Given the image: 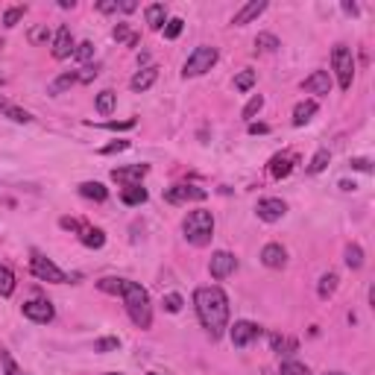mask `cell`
Listing matches in <instances>:
<instances>
[{
    "label": "cell",
    "mask_w": 375,
    "mask_h": 375,
    "mask_svg": "<svg viewBox=\"0 0 375 375\" xmlns=\"http://www.w3.org/2000/svg\"><path fill=\"white\" fill-rule=\"evenodd\" d=\"M193 311L200 317L203 329L208 331L211 341H220L229 329V296L217 284H205V288L193 291Z\"/></svg>",
    "instance_id": "1"
},
{
    "label": "cell",
    "mask_w": 375,
    "mask_h": 375,
    "mask_svg": "<svg viewBox=\"0 0 375 375\" xmlns=\"http://www.w3.org/2000/svg\"><path fill=\"white\" fill-rule=\"evenodd\" d=\"M97 288L103 293H115L123 299V308H127L129 319L138 329H150L153 326V305H150V293L147 288H141L138 281L129 279H100Z\"/></svg>",
    "instance_id": "2"
},
{
    "label": "cell",
    "mask_w": 375,
    "mask_h": 375,
    "mask_svg": "<svg viewBox=\"0 0 375 375\" xmlns=\"http://www.w3.org/2000/svg\"><path fill=\"white\" fill-rule=\"evenodd\" d=\"M185 241L193 246H208L214 238V214L208 208H193L188 211V217L182 220Z\"/></svg>",
    "instance_id": "3"
},
{
    "label": "cell",
    "mask_w": 375,
    "mask_h": 375,
    "mask_svg": "<svg viewBox=\"0 0 375 375\" xmlns=\"http://www.w3.org/2000/svg\"><path fill=\"white\" fill-rule=\"evenodd\" d=\"M217 59H220L217 47H208V44L193 47V53H191V56L185 59V65H182V77H185V80L203 77V74H208L214 65H217Z\"/></svg>",
    "instance_id": "4"
},
{
    "label": "cell",
    "mask_w": 375,
    "mask_h": 375,
    "mask_svg": "<svg viewBox=\"0 0 375 375\" xmlns=\"http://www.w3.org/2000/svg\"><path fill=\"white\" fill-rule=\"evenodd\" d=\"M331 68L337 74V85H341L343 91H349L352 80H355V56H352V50L346 44H337L331 50Z\"/></svg>",
    "instance_id": "5"
},
{
    "label": "cell",
    "mask_w": 375,
    "mask_h": 375,
    "mask_svg": "<svg viewBox=\"0 0 375 375\" xmlns=\"http://www.w3.org/2000/svg\"><path fill=\"white\" fill-rule=\"evenodd\" d=\"M30 270H32V276H35V279L50 281V284H65V281H68V273H65V270H59V267L53 264L50 258L39 255V253H32V258H30Z\"/></svg>",
    "instance_id": "6"
},
{
    "label": "cell",
    "mask_w": 375,
    "mask_h": 375,
    "mask_svg": "<svg viewBox=\"0 0 375 375\" xmlns=\"http://www.w3.org/2000/svg\"><path fill=\"white\" fill-rule=\"evenodd\" d=\"M261 334L264 331H261L258 323H253V319H238V323L229 329V341H231V346H235V349H246L253 341H258Z\"/></svg>",
    "instance_id": "7"
},
{
    "label": "cell",
    "mask_w": 375,
    "mask_h": 375,
    "mask_svg": "<svg viewBox=\"0 0 375 375\" xmlns=\"http://www.w3.org/2000/svg\"><path fill=\"white\" fill-rule=\"evenodd\" d=\"M205 196H208V191H205V188H200V185H173V188H167V191H165V200H167L170 205L203 203Z\"/></svg>",
    "instance_id": "8"
},
{
    "label": "cell",
    "mask_w": 375,
    "mask_h": 375,
    "mask_svg": "<svg viewBox=\"0 0 375 375\" xmlns=\"http://www.w3.org/2000/svg\"><path fill=\"white\" fill-rule=\"evenodd\" d=\"M235 270H238V258L231 253H226V249H217V253L211 255V261H208V273H211V279H217V281L229 279Z\"/></svg>",
    "instance_id": "9"
},
{
    "label": "cell",
    "mask_w": 375,
    "mask_h": 375,
    "mask_svg": "<svg viewBox=\"0 0 375 375\" xmlns=\"http://www.w3.org/2000/svg\"><path fill=\"white\" fill-rule=\"evenodd\" d=\"M255 214L264 223H279L284 214H288V203L279 200V196H264V200H258V205H255Z\"/></svg>",
    "instance_id": "10"
},
{
    "label": "cell",
    "mask_w": 375,
    "mask_h": 375,
    "mask_svg": "<svg viewBox=\"0 0 375 375\" xmlns=\"http://www.w3.org/2000/svg\"><path fill=\"white\" fill-rule=\"evenodd\" d=\"M21 311H24L27 319H32V323H42V326L53 323V317H56V311H53V305L47 299H30V302H24V305H21Z\"/></svg>",
    "instance_id": "11"
},
{
    "label": "cell",
    "mask_w": 375,
    "mask_h": 375,
    "mask_svg": "<svg viewBox=\"0 0 375 375\" xmlns=\"http://www.w3.org/2000/svg\"><path fill=\"white\" fill-rule=\"evenodd\" d=\"M53 59H70L74 56V50H77V42H74V35H70V27H59L56 35H53Z\"/></svg>",
    "instance_id": "12"
},
{
    "label": "cell",
    "mask_w": 375,
    "mask_h": 375,
    "mask_svg": "<svg viewBox=\"0 0 375 375\" xmlns=\"http://www.w3.org/2000/svg\"><path fill=\"white\" fill-rule=\"evenodd\" d=\"M150 173L147 165H129V167H115L112 170V179L123 188H132V185H141V179Z\"/></svg>",
    "instance_id": "13"
},
{
    "label": "cell",
    "mask_w": 375,
    "mask_h": 375,
    "mask_svg": "<svg viewBox=\"0 0 375 375\" xmlns=\"http://www.w3.org/2000/svg\"><path fill=\"white\" fill-rule=\"evenodd\" d=\"M264 9H267V0H249V4H243V6L235 12V18H231V24H235V27H246V24H253L258 15H264Z\"/></svg>",
    "instance_id": "14"
},
{
    "label": "cell",
    "mask_w": 375,
    "mask_h": 375,
    "mask_svg": "<svg viewBox=\"0 0 375 375\" xmlns=\"http://www.w3.org/2000/svg\"><path fill=\"white\" fill-rule=\"evenodd\" d=\"M261 264L270 267V270H281V267L288 264V249H284L281 243H267L261 249Z\"/></svg>",
    "instance_id": "15"
},
{
    "label": "cell",
    "mask_w": 375,
    "mask_h": 375,
    "mask_svg": "<svg viewBox=\"0 0 375 375\" xmlns=\"http://www.w3.org/2000/svg\"><path fill=\"white\" fill-rule=\"evenodd\" d=\"M302 88H305L308 94H329L331 91V77L329 70H311V77H305V82H302Z\"/></svg>",
    "instance_id": "16"
},
{
    "label": "cell",
    "mask_w": 375,
    "mask_h": 375,
    "mask_svg": "<svg viewBox=\"0 0 375 375\" xmlns=\"http://www.w3.org/2000/svg\"><path fill=\"white\" fill-rule=\"evenodd\" d=\"M155 80H158V68H141L138 70V74L129 80V88H132V91L135 94H144V91H150V88L155 85Z\"/></svg>",
    "instance_id": "17"
},
{
    "label": "cell",
    "mask_w": 375,
    "mask_h": 375,
    "mask_svg": "<svg viewBox=\"0 0 375 375\" xmlns=\"http://www.w3.org/2000/svg\"><path fill=\"white\" fill-rule=\"evenodd\" d=\"M293 165H296L293 153H279V155L270 158V176H273V179H284V176L293 173Z\"/></svg>",
    "instance_id": "18"
},
{
    "label": "cell",
    "mask_w": 375,
    "mask_h": 375,
    "mask_svg": "<svg viewBox=\"0 0 375 375\" xmlns=\"http://www.w3.org/2000/svg\"><path fill=\"white\" fill-rule=\"evenodd\" d=\"M317 100H302L293 106V127H305V123H311V117L317 115Z\"/></svg>",
    "instance_id": "19"
},
{
    "label": "cell",
    "mask_w": 375,
    "mask_h": 375,
    "mask_svg": "<svg viewBox=\"0 0 375 375\" xmlns=\"http://www.w3.org/2000/svg\"><path fill=\"white\" fill-rule=\"evenodd\" d=\"M0 115L9 117V120H15V123H32V115H30L27 109H21V106L9 103L6 97H0Z\"/></svg>",
    "instance_id": "20"
},
{
    "label": "cell",
    "mask_w": 375,
    "mask_h": 375,
    "mask_svg": "<svg viewBox=\"0 0 375 375\" xmlns=\"http://www.w3.org/2000/svg\"><path fill=\"white\" fill-rule=\"evenodd\" d=\"M144 18H147V27L150 30H162L167 24V6L165 4H150L144 9Z\"/></svg>",
    "instance_id": "21"
},
{
    "label": "cell",
    "mask_w": 375,
    "mask_h": 375,
    "mask_svg": "<svg viewBox=\"0 0 375 375\" xmlns=\"http://www.w3.org/2000/svg\"><path fill=\"white\" fill-rule=\"evenodd\" d=\"M270 349H273L276 355H293V352L299 349V341H296V337H284V334L273 331V334H270Z\"/></svg>",
    "instance_id": "22"
},
{
    "label": "cell",
    "mask_w": 375,
    "mask_h": 375,
    "mask_svg": "<svg viewBox=\"0 0 375 375\" xmlns=\"http://www.w3.org/2000/svg\"><path fill=\"white\" fill-rule=\"evenodd\" d=\"M80 241H82V246H88V249H100V246L106 243V231H103V229H94V226H82V229H80Z\"/></svg>",
    "instance_id": "23"
},
{
    "label": "cell",
    "mask_w": 375,
    "mask_h": 375,
    "mask_svg": "<svg viewBox=\"0 0 375 375\" xmlns=\"http://www.w3.org/2000/svg\"><path fill=\"white\" fill-rule=\"evenodd\" d=\"M337 281H341V276H337L334 270L323 273V276H319V281H317V296L319 299H331L334 291H337Z\"/></svg>",
    "instance_id": "24"
},
{
    "label": "cell",
    "mask_w": 375,
    "mask_h": 375,
    "mask_svg": "<svg viewBox=\"0 0 375 375\" xmlns=\"http://www.w3.org/2000/svg\"><path fill=\"white\" fill-rule=\"evenodd\" d=\"M74 85H77V70H70V74H62V77H56L47 85V94L59 97V94H65L68 88H74Z\"/></svg>",
    "instance_id": "25"
},
{
    "label": "cell",
    "mask_w": 375,
    "mask_h": 375,
    "mask_svg": "<svg viewBox=\"0 0 375 375\" xmlns=\"http://www.w3.org/2000/svg\"><path fill=\"white\" fill-rule=\"evenodd\" d=\"M80 196H85V200H94V203H106L109 191H106L103 182H82L80 185Z\"/></svg>",
    "instance_id": "26"
},
{
    "label": "cell",
    "mask_w": 375,
    "mask_h": 375,
    "mask_svg": "<svg viewBox=\"0 0 375 375\" xmlns=\"http://www.w3.org/2000/svg\"><path fill=\"white\" fill-rule=\"evenodd\" d=\"M120 200H123V205H141V203H147V191L141 188V185L123 188L120 191Z\"/></svg>",
    "instance_id": "27"
},
{
    "label": "cell",
    "mask_w": 375,
    "mask_h": 375,
    "mask_svg": "<svg viewBox=\"0 0 375 375\" xmlns=\"http://www.w3.org/2000/svg\"><path fill=\"white\" fill-rule=\"evenodd\" d=\"M346 267H349V270H361V267H364V249L358 243L346 246Z\"/></svg>",
    "instance_id": "28"
},
{
    "label": "cell",
    "mask_w": 375,
    "mask_h": 375,
    "mask_svg": "<svg viewBox=\"0 0 375 375\" xmlns=\"http://www.w3.org/2000/svg\"><path fill=\"white\" fill-rule=\"evenodd\" d=\"M15 293V273L6 264H0V296H12Z\"/></svg>",
    "instance_id": "29"
},
{
    "label": "cell",
    "mask_w": 375,
    "mask_h": 375,
    "mask_svg": "<svg viewBox=\"0 0 375 375\" xmlns=\"http://www.w3.org/2000/svg\"><path fill=\"white\" fill-rule=\"evenodd\" d=\"M97 77H100V62H94V65L88 62V65H82V68L77 70V82H80V85H88V82H94Z\"/></svg>",
    "instance_id": "30"
},
{
    "label": "cell",
    "mask_w": 375,
    "mask_h": 375,
    "mask_svg": "<svg viewBox=\"0 0 375 375\" xmlns=\"http://www.w3.org/2000/svg\"><path fill=\"white\" fill-rule=\"evenodd\" d=\"M255 47H258V50H264V53H273V50H279V47H281V42L276 39L273 32H258V35H255Z\"/></svg>",
    "instance_id": "31"
},
{
    "label": "cell",
    "mask_w": 375,
    "mask_h": 375,
    "mask_svg": "<svg viewBox=\"0 0 375 375\" xmlns=\"http://www.w3.org/2000/svg\"><path fill=\"white\" fill-rule=\"evenodd\" d=\"M331 162V153L329 150H317L314 158H311V165H308V173H323Z\"/></svg>",
    "instance_id": "32"
},
{
    "label": "cell",
    "mask_w": 375,
    "mask_h": 375,
    "mask_svg": "<svg viewBox=\"0 0 375 375\" xmlns=\"http://www.w3.org/2000/svg\"><path fill=\"white\" fill-rule=\"evenodd\" d=\"M115 100H117L115 91H100V94H97V103H94L97 112H100V115H112V112H115Z\"/></svg>",
    "instance_id": "33"
},
{
    "label": "cell",
    "mask_w": 375,
    "mask_h": 375,
    "mask_svg": "<svg viewBox=\"0 0 375 375\" xmlns=\"http://www.w3.org/2000/svg\"><path fill=\"white\" fill-rule=\"evenodd\" d=\"M0 367H4V372H6V375H27L21 367L15 364V358H12V355H9L6 349H0Z\"/></svg>",
    "instance_id": "34"
},
{
    "label": "cell",
    "mask_w": 375,
    "mask_h": 375,
    "mask_svg": "<svg viewBox=\"0 0 375 375\" xmlns=\"http://www.w3.org/2000/svg\"><path fill=\"white\" fill-rule=\"evenodd\" d=\"M112 39H115V42H127L129 47H135V44H138V35H135V32H129V27H127V24H117V27H115V32H112Z\"/></svg>",
    "instance_id": "35"
},
{
    "label": "cell",
    "mask_w": 375,
    "mask_h": 375,
    "mask_svg": "<svg viewBox=\"0 0 375 375\" xmlns=\"http://www.w3.org/2000/svg\"><path fill=\"white\" fill-rule=\"evenodd\" d=\"M182 27H185V21L182 18H167V24H165V39H179L182 35Z\"/></svg>",
    "instance_id": "36"
},
{
    "label": "cell",
    "mask_w": 375,
    "mask_h": 375,
    "mask_svg": "<svg viewBox=\"0 0 375 375\" xmlns=\"http://www.w3.org/2000/svg\"><path fill=\"white\" fill-rule=\"evenodd\" d=\"M253 85H255V70H241V74L235 77V88H238V91H249Z\"/></svg>",
    "instance_id": "37"
},
{
    "label": "cell",
    "mask_w": 375,
    "mask_h": 375,
    "mask_svg": "<svg viewBox=\"0 0 375 375\" xmlns=\"http://www.w3.org/2000/svg\"><path fill=\"white\" fill-rule=\"evenodd\" d=\"M261 109H264V97H261V94H255L253 100H249V103L243 106V117H246L249 123H253V117H255Z\"/></svg>",
    "instance_id": "38"
},
{
    "label": "cell",
    "mask_w": 375,
    "mask_h": 375,
    "mask_svg": "<svg viewBox=\"0 0 375 375\" xmlns=\"http://www.w3.org/2000/svg\"><path fill=\"white\" fill-rule=\"evenodd\" d=\"M162 305H165V311H167V314H179V311H182V305H185V299H182L179 293H167V296L162 299Z\"/></svg>",
    "instance_id": "39"
},
{
    "label": "cell",
    "mask_w": 375,
    "mask_h": 375,
    "mask_svg": "<svg viewBox=\"0 0 375 375\" xmlns=\"http://www.w3.org/2000/svg\"><path fill=\"white\" fill-rule=\"evenodd\" d=\"M24 15H27V6H9V9L4 12V27H15Z\"/></svg>",
    "instance_id": "40"
},
{
    "label": "cell",
    "mask_w": 375,
    "mask_h": 375,
    "mask_svg": "<svg viewBox=\"0 0 375 375\" xmlns=\"http://www.w3.org/2000/svg\"><path fill=\"white\" fill-rule=\"evenodd\" d=\"M91 56H94V44L91 42H80L77 44V50H74V59H80V62H91Z\"/></svg>",
    "instance_id": "41"
},
{
    "label": "cell",
    "mask_w": 375,
    "mask_h": 375,
    "mask_svg": "<svg viewBox=\"0 0 375 375\" xmlns=\"http://www.w3.org/2000/svg\"><path fill=\"white\" fill-rule=\"evenodd\" d=\"M30 42H32V44H47V42H50V30H47V24L32 27V30H30Z\"/></svg>",
    "instance_id": "42"
},
{
    "label": "cell",
    "mask_w": 375,
    "mask_h": 375,
    "mask_svg": "<svg viewBox=\"0 0 375 375\" xmlns=\"http://www.w3.org/2000/svg\"><path fill=\"white\" fill-rule=\"evenodd\" d=\"M281 375H311V369L299 361H284L281 364Z\"/></svg>",
    "instance_id": "43"
},
{
    "label": "cell",
    "mask_w": 375,
    "mask_h": 375,
    "mask_svg": "<svg viewBox=\"0 0 375 375\" xmlns=\"http://www.w3.org/2000/svg\"><path fill=\"white\" fill-rule=\"evenodd\" d=\"M115 349H120L117 337H100V341L94 343V352H115Z\"/></svg>",
    "instance_id": "44"
},
{
    "label": "cell",
    "mask_w": 375,
    "mask_h": 375,
    "mask_svg": "<svg viewBox=\"0 0 375 375\" xmlns=\"http://www.w3.org/2000/svg\"><path fill=\"white\" fill-rule=\"evenodd\" d=\"M123 150H129V141H115V144L103 147L100 155H115V153H123Z\"/></svg>",
    "instance_id": "45"
},
{
    "label": "cell",
    "mask_w": 375,
    "mask_h": 375,
    "mask_svg": "<svg viewBox=\"0 0 375 375\" xmlns=\"http://www.w3.org/2000/svg\"><path fill=\"white\" fill-rule=\"evenodd\" d=\"M97 9L103 15H112V12H120V0H103V4H97Z\"/></svg>",
    "instance_id": "46"
},
{
    "label": "cell",
    "mask_w": 375,
    "mask_h": 375,
    "mask_svg": "<svg viewBox=\"0 0 375 375\" xmlns=\"http://www.w3.org/2000/svg\"><path fill=\"white\" fill-rule=\"evenodd\" d=\"M352 170H361V173H372V162L369 158H352Z\"/></svg>",
    "instance_id": "47"
},
{
    "label": "cell",
    "mask_w": 375,
    "mask_h": 375,
    "mask_svg": "<svg viewBox=\"0 0 375 375\" xmlns=\"http://www.w3.org/2000/svg\"><path fill=\"white\" fill-rule=\"evenodd\" d=\"M59 226H62V229H68V231H80L85 223H80V220H74V217H62V220H59Z\"/></svg>",
    "instance_id": "48"
},
{
    "label": "cell",
    "mask_w": 375,
    "mask_h": 375,
    "mask_svg": "<svg viewBox=\"0 0 375 375\" xmlns=\"http://www.w3.org/2000/svg\"><path fill=\"white\" fill-rule=\"evenodd\" d=\"M267 132H270L267 123H249V135H267Z\"/></svg>",
    "instance_id": "49"
},
{
    "label": "cell",
    "mask_w": 375,
    "mask_h": 375,
    "mask_svg": "<svg viewBox=\"0 0 375 375\" xmlns=\"http://www.w3.org/2000/svg\"><path fill=\"white\" fill-rule=\"evenodd\" d=\"M135 9H138L135 0H120V12H135Z\"/></svg>",
    "instance_id": "50"
},
{
    "label": "cell",
    "mask_w": 375,
    "mask_h": 375,
    "mask_svg": "<svg viewBox=\"0 0 375 375\" xmlns=\"http://www.w3.org/2000/svg\"><path fill=\"white\" fill-rule=\"evenodd\" d=\"M343 12L346 15H358V6H355V4H343Z\"/></svg>",
    "instance_id": "51"
},
{
    "label": "cell",
    "mask_w": 375,
    "mask_h": 375,
    "mask_svg": "<svg viewBox=\"0 0 375 375\" xmlns=\"http://www.w3.org/2000/svg\"><path fill=\"white\" fill-rule=\"evenodd\" d=\"M341 188H343V191H355L358 185H355V182H341Z\"/></svg>",
    "instance_id": "52"
},
{
    "label": "cell",
    "mask_w": 375,
    "mask_h": 375,
    "mask_svg": "<svg viewBox=\"0 0 375 375\" xmlns=\"http://www.w3.org/2000/svg\"><path fill=\"white\" fill-rule=\"evenodd\" d=\"M326 375H346V372H326Z\"/></svg>",
    "instance_id": "53"
},
{
    "label": "cell",
    "mask_w": 375,
    "mask_h": 375,
    "mask_svg": "<svg viewBox=\"0 0 375 375\" xmlns=\"http://www.w3.org/2000/svg\"><path fill=\"white\" fill-rule=\"evenodd\" d=\"M106 375H120V372H106Z\"/></svg>",
    "instance_id": "54"
},
{
    "label": "cell",
    "mask_w": 375,
    "mask_h": 375,
    "mask_svg": "<svg viewBox=\"0 0 375 375\" xmlns=\"http://www.w3.org/2000/svg\"><path fill=\"white\" fill-rule=\"evenodd\" d=\"M150 375H158V372H150Z\"/></svg>",
    "instance_id": "55"
}]
</instances>
